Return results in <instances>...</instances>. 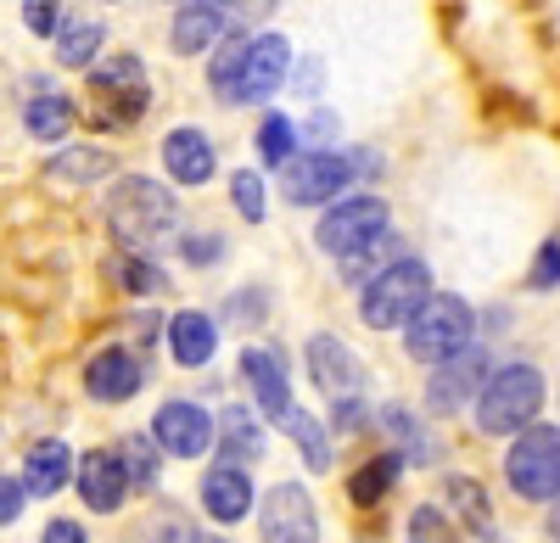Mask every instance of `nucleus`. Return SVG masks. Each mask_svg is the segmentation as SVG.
Returning <instances> with one entry per match:
<instances>
[{"mask_svg":"<svg viewBox=\"0 0 560 543\" xmlns=\"http://www.w3.org/2000/svg\"><path fill=\"white\" fill-rule=\"evenodd\" d=\"M107 224L124 247H152L174 231V197L147 174H124L107 191Z\"/></svg>","mask_w":560,"mask_h":543,"instance_id":"1","label":"nucleus"},{"mask_svg":"<svg viewBox=\"0 0 560 543\" xmlns=\"http://www.w3.org/2000/svg\"><path fill=\"white\" fill-rule=\"evenodd\" d=\"M432 297V269L420 258H393L376 281L364 286V326L370 331H398V326H415V314L427 308Z\"/></svg>","mask_w":560,"mask_h":543,"instance_id":"2","label":"nucleus"},{"mask_svg":"<svg viewBox=\"0 0 560 543\" xmlns=\"http://www.w3.org/2000/svg\"><path fill=\"white\" fill-rule=\"evenodd\" d=\"M544 403V376L533 365H504L488 376L482 398H477V426L488 437H510V432H527L533 415Z\"/></svg>","mask_w":560,"mask_h":543,"instance_id":"3","label":"nucleus"},{"mask_svg":"<svg viewBox=\"0 0 560 543\" xmlns=\"http://www.w3.org/2000/svg\"><path fill=\"white\" fill-rule=\"evenodd\" d=\"M471 326H477V314L465 297H448V292L427 297V308L409 326V358H420V365H448V358H459L471 347Z\"/></svg>","mask_w":560,"mask_h":543,"instance_id":"4","label":"nucleus"},{"mask_svg":"<svg viewBox=\"0 0 560 543\" xmlns=\"http://www.w3.org/2000/svg\"><path fill=\"white\" fill-rule=\"evenodd\" d=\"M510 487L522 493V499H560V432L555 426H527L510 448Z\"/></svg>","mask_w":560,"mask_h":543,"instance_id":"5","label":"nucleus"},{"mask_svg":"<svg viewBox=\"0 0 560 543\" xmlns=\"http://www.w3.org/2000/svg\"><path fill=\"white\" fill-rule=\"evenodd\" d=\"M90 90H96V118L102 123H135L152 107L147 68H140L135 57H107L96 73H90Z\"/></svg>","mask_w":560,"mask_h":543,"instance_id":"6","label":"nucleus"},{"mask_svg":"<svg viewBox=\"0 0 560 543\" xmlns=\"http://www.w3.org/2000/svg\"><path fill=\"white\" fill-rule=\"evenodd\" d=\"M353 168H370V163L342 157V152H303V157H292L287 168H280V191H287V202H298V208L331 202L337 191H348Z\"/></svg>","mask_w":560,"mask_h":543,"instance_id":"7","label":"nucleus"},{"mask_svg":"<svg viewBox=\"0 0 560 543\" xmlns=\"http://www.w3.org/2000/svg\"><path fill=\"white\" fill-rule=\"evenodd\" d=\"M319 247L337 252V258H353L359 247H370L376 236H387V202L382 197H348L337 202L331 213L319 219Z\"/></svg>","mask_w":560,"mask_h":543,"instance_id":"8","label":"nucleus"},{"mask_svg":"<svg viewBox=\"0 0 560 543\" xmlns=\"http://www.w3.org/2000/svg\"><path fill=\"white\" fill-rule=\"evenodd\" d=\"M152 442L168 448V455H179V460H197V455L213 448V415L202 410V403L174 398V403H163L158 421H152Z\"/></svg>","mask_w":560,"mask_h":543,"instance_id":"9","label":"nucleus"},{"mask_svg":"<svg viewBox=\"0 0 560 543\" xmlns=\"http://www.w3.org/2000/svg\"><path fill=\"white\" fill-rule=\"evenodd\" d=\"M264 543H319L314 499L298 482L269 487V499H264Z\"/></svg>","mask_w":560,"mask_h":543,"instance_id":"10","label":"nucleus"},{"mask_svg":"<svg viewBox=\"0 0 560 543\" xmlns=\"http://www.w3.org/2000/svg\"><path fill=\"white\" fill-rule=\"evenodd\" d=\"M287 62H292V45L280 39V34H264V39H253V51H247V62H242V79L230 84V102H236V107H247V102H264V96H275V90H280V79H287Z\"/></svg>","mask_w":560,"mask_h":543,"instance_id":"11","label":"nucleus"},{"mask_svg":"<svg viewBox=\"0 0 560 543\" xmlns=\"http://www.w3.org/2000/svg\"><path fill=\"white\" fill-rule=\"evenodd\" d=\"M308 370H314V387L325 398H337V403H353L359 387H364V365L348 353V342H337V337H314L308 342Z\"/></svg>","mask_w":560,"mask_h":543,"instance_id":"12","label":"nucleus"},{"mask_svg":"<svg viewBox=\"0 0 560 543\" xmlns=\"http://www.w3.org/2000/svg\"><path fill=\"white\" fill-rule=\"evenodd\" d=\"M129 487H135V482H129V471H124V460L113 455V448H96V455L79 460V499H84L90 510L113 516V510L124 505Z\"/></svg>","mask_w":560,"mask_h":543,"instance_id":"13","label":"nucleus"},{"mask_svg":"<svg viewBox=\"0 0 560 543\" xmlns=\"http://www.w3.org/2000/svg\"><path fill=\"white\" fill-rule=\"evenodd\" d=\"M242 376H247V387H253V398H258V410L269 415V421H287L298 403H292V387H287V365H280V353H269V347H247L242 353Z\"/></svg>","mask_w":560,"mask_h":543,"instance_id":"14","label":"nucleus"},{"mask_svg":"<svg viewBox=\"0 0 560 543\" xmlns=\"http://www.w3.org/2000/svg\"><path fill=\"white\" fill-rule=\"evenodd\" d=\"M482 376H488V353L465 347L459 358H448V365H438V376H432V387H427V403H432L438 415H454L465 398H477Z\"/></svg>","mask_w":560,"mask_h":543,"instance_id":"15","label":"nucleus"},{"mask_svg":"<svg viewBox=\"0 0 560 543\" xmlns=\"http://www.w3.org/2000/svg\"><path fill=\"white\" fill-rule=\"evenodd\" d=\"M140 358L129 353V347H102L96 358H90V370H84V387H90V398H102V403H124V398H135L140 392Z\"/></svg>","mask_w":560,"mask_h":543,"instance_id":"16","label":"nucleus"},{"mask_svg":"<svg viewBox=\"0 0 560 543\" xmlns=\"http://www.w3.org/2000/svg\"><path fill=\"white\" fill-rule=\"evenodd\" d=\"M202 505H208V516L213 521H242L247 510H253V482H247V471L242 465H213L208 476H202Z\"/></svg>","mask_w":560,"mask_h":543,"instance_id":"17","label":"nucleus"},{"mask_svg":"<svg viewBox=\"0 0 560 543\" xmlns=\"http://www.w3.org/2000/svg\"><path fill=\"white\" fill-rule=\"evenodd\" d=\"M73 476H79V471H73L68 442L45 437V442H34V448H28V460H23V487H28V493H39V499H51V493H62Z\"/></svg>","mask_w":560,"mask_h":543,"instance_id":"18","label":"nucleus"},{"mask_svg":"<svg viewBox=\"0 0 560 543\" xmlns=\"http://www.w3.org/2000/svg\"><path fill=\"white\" fill-rule=\"evenodd\" d=\"M163 163L168 174L179 179V186H202V179H213V146L202 129H174L163 141Z\"/></svg>","mask_w":560,"mask_h":543,"instance_id":"19","label":"nucleus"},{"mask_svg":"<svg viewBox=\"0 0 560 543\" xmlns=\"http://www.w3.org/2000/svg\"><path fill=\"white\" fill-rule=\"evenodd\" d=\"M168 347H174L179 365H208L213 347H219V331H213L208 314L185 308V314H174V320H168Z\"/></svg>","mask_w":560,"mask_h":543,"instance_id":"20","label":"nucleus"},{"mask_svg":"<svg viewBox=\"0 0 560 543\" xmlns=\"http://www.w3.org/2000/svg\"><path fill=\"white\" fill-rule=\"evenodd\" d=\"M219 28H224V17H219L213 0H191V7L179 12V23H174V51H185V57L208 51Z\"/></svg>","mask_w":560,"mask_h":543,"instance_id":"21","label":"nucleus"},{"mask_svg":"<svg viewBox=\"0 0 560 543\" xmlns=\"http://www.w3.org/2000/svg\"><path fill=\"white\" fill-rule=\"evenodd\" d=\"M219 432H224V465H242L247 471L264 455V432H258V421L247 410H224Z\"/></svg>","mask_w":560,"mask_h":543,"instance_id":"22","label":"nucleus"},{"mask_svg":"<svg viewBox=\"0 0 560 543\" xmlns=\"http://www.w3.org/2000/svg\"><path fill=\"white\" fill-rule=\"evenodd\" d=\"M23 123H28L34 141L57 146L62 134L73 129V102H68V96H34V102H28V113H23Z\"/></svg>","mask_w":560,"mask_h":543,"instance_id":"23","label":"nucleus"},{"mask_svg":"<svg viewBox=\"0 0 560 543\" xmlns=\"http://www.w3.org/2000/svg\"><path fill=\"white\" fill-rule=\"evenodd\" d=\"M96 51H102V23H90V17H68V23H62V34H57V62L84 68Z\"/></svg>","mask_w":560,"mask_h":543,"instance_id":"24","label":"nucleus"},{"mask_svg":"<svg viewBox=\"0 0 560 543\" xmlns=\"http://www.w3.org/2000/svg\"><path fill=\"white\" fill-rule=\"evenodd\" d=\"M247 51H253V39H247V34H236V28H230V34L219 39V57H213V68H208V84L219 90L224 102H230V84L242 79V62H247Z\"/></svg>","mask_w":560,"mask_h":543,"instance_id":"25","label":"nucleus"},{"mask_svg":"<svg viewBox=\"0 0 560 543\" xmlns=\"http://www.w3.org/2000/svg\"><path fill=\"white\" fill-rule=\"evenodd\" d=\"M398 471H404V460H398V455L370 460V465L353 476V505H382L387 493H393V482H398Z\"/></svg>","mask_w":560,"mask_h":543,"instance_id":"26","label":"nucleus"},{"mask_svg":"<svg viewBox=\"0 0 560 543\" xmlns=\"http://www.w3.org/2000/svg\"><path fill=\"white\" fill-rule=\"evenodd\" d=\"M258 152H264V163L269 168H287L292 157H298V129H292V118H264L258 123Z\"/></svg>","mask_w":560,"mask_h":543,"instance_id":"27","label":"nucleus"},{"mask_svg":"<svg viewBox=\"0 0 560 543\" xmlns=\"http://www.w3.org/2000/svg\"><path fill=\"white\" fill-rule=\"evenodd\" d=\"M280 426H287V432L298 437V448H303V460H308V471H325V465H331V442H325L319 421H308L303 410H292V415L280 421Z\"/></svg>","mask_w":560,"mask_h":543,"instance_id":"28","label":"nucleus"},{"mask_svg":"<svg viewBox=\"0 0 560 543\" xmlns=\"http://www.w3.org/2000/svg\"><path fill=\"white\" fill-rule=\"evenodd\" d=\"M113 275L124 281V292H135V297H147V292H163L168 281H163V269L158 263H147V258H113Z\"/></svg>","mask_w":560,"mask_h":543,"instance_id":"29","label":"nucleus"},{"mask_svg":"<svg viewBox=\"0 0 560 543\" xmlns=\"http://www.w3.org/2000/svg\"><path fill=\"white\" fill-rule=\"evenodd\" d=\"M118 460H124V471H129L135 487H152V482H158V448H152L147 437H124Z\"/></svg>","mask_w":560,"mask_h":543,"instance_id":"30","label":"nucleus"},{"mask_svg":"<svg viewBox=\"0 0 560 543\" xmlns=\"http://www.w3.org/2000/svg\"><path fill=\"white\" fill-rule=\"evenodd\" d=\"M393 252H398V236L387 231V236H376V241H370V247H359L353 258H342V269H348V275H353V281H364V269H370V281H376V275H382V269H387L382 258H393Z\"/></svg>","mask_w":560,"mask_h":543,"instance_id":"31","label":"nucleus"},{"mask_svg":"<svg viewBox=\"0 0 560 543\" xmlns=\"http://www.w3.org/2000/svg\"><path fill=\"white\" fill-rule=\"evenodd\" d=\"M409 543H459V538H454L448 516L427 505V510H415V521H409Z\"/></svg>","mask_w":560,"mask_h":543,"instance_id":"32","label":"nucleus"},{"mask_svg":"<svg viewBox=\"0 0 560 543\" xmlns=\"http://www.w3.org/2000/svg\"><path fill=\"white\" fill-rule=\"evenodd\" d=\"M230 197H236V208H242V219H247V224H258V219H264V179H258V174H247V168H242L236 179H230Z\"/></svg>","mask_w":560,"mask_h":543,"instance_id":"33","label":"nucleus"},{"mask_svg":"<svg viewBox=\"0 0 560 543\" xmlns=\"http://www.w3.org/2000/svg\"><path fill=\"white\" fill-rule=\"evenodd\" d=\"M62 179H96V174H107L113 168V157L102 152V146H90V152H79V157H57L51 163Z\"/></svg>","mask_w":560,"mask_h":543,"instance_id":"34","label":"nucleus"},{"mask_svg":"<svg viewBox=\"0 0 560 543\" xmlns=\"http://www.w3.org/2000/svg\"><path fill=\"white\" fill-rule=\"evenodd\" d=\"M23 17H28L34 34H51V39H57L62 23H68V17H62V0H23Z\"/></svg>","mask_w":560,"mask_h":543,"instance_id":"35","label":"nucleus"},{"mask_svg":"<svg viewBox=\"0 0 560 543\" xmlns=\"http://www.w3.org/2000/svg\"><path fill=\"white\" fill-rule=\"evenodd\" d=\"M219 7V17L236 28V23H264L269 12H275V0H213Z\"/></svg>","mask_w":560,"mask_h":543,"instance_id":"36","label":"nucleus"},{"mask_svg":"<svg viewBox=\"0 0 560 543\" xmlns=\"http://www.w3.org/2000/svg\"><path fill=\"white\" fill-rule=\"evenodd\" d=\"M448 499L471 516L477 527H488V505H482V487H477V482H448Z\"/></svg>","mask_w":560,"mask_h":543,"instance_id":"37","label":"nucleus"},{"mask_svg":"<svg viewBox=\"0 0 560 543\" xmlns=\"http://www.w3.org/2000/svg\"><path fill=\"white\" fill-rule=\"evenodd\" d=\"M533 286H538V292L560 286V241H549V247L538 252V263H533Z\"/></svg>","mask_w":560,"mask_h":543,"instance_id":"38","label":"nucleus"},{"mask_svg":"<svg viewBox=\"0 0 560 543\" xmlns=\"http://www.w3.org/2000/svg\"><path fill=\"white\" fill-rule=\"evenodd\" d=\"M23 499H28V487L12 482V476H0V527H12L23 516Z\"/></svg>","mask_w":560,"mask_h":543,"instance_id":"39","label":"nucleus"},{"mask_svg":"<svg viewBox=\"0 0 560 543\" xmlns=\"http://www.w3.org/2000/svg\"><path fill=\"white\" fill-rule=\"evenodd\" d=\"M39 543H84V527L79 521H51Z\"/></svg>","mask_w":560,"mask_h":543,"instance_id":"40","label":"nucleus"},{"mask_svg":"<svg viewBox=\"0 0 560 543\" xmlns=\"http://www.w3.org/2000/svg\"><path fill=\"white\" fill-rule=\"evenodd\" d=\"M185 258H191V263H213L219 258V241L208 236V241H185Z\"/></svg>","mask_w":560,"mask_h":543,"instance_id":"41","label":"nucleus"},{"mask_svg":"<svg viewBox=\"0 0 560 543\" xmlns=\"http://www.w3.org/2000/svg\"><path fill=\"white\" fill-rule=\"evenodd\" d=\"M549 532H555V538H560V499H555V505H549Z\"/></svg>","mask_w":560,"mask_h":543,"instance_id":"42","label":"nucleus"},{"mask_svg":"<svg viewBox=\"0 0 560 543\" xmlns=\"http://www.w3.org/2000/svg\"><path fill=\"white\" fill-rule=\"evenodd\" d=\"M197 543H224V538H197Z\"/></svg>","mask_w":560,"mask_h":543,"instance_id":"43","label":"nucleus"}]
</instances>
